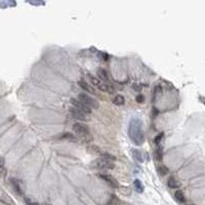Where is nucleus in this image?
<instances>
[{"label": "nucleus", "instance_id": "5701e85b", "mask_svg": "<svg viewBox=\"0 0 205 205\" xmlns=\"http://www.w3.org/2000/svg\"><path fill=\"white\" fill-rule=\"evenodd\" d=\"M62 139H70V140H75L74 135L72 134V133H66V134H63L62 135Z\"/></svg>", "mask_w": 205, "mask_h": 205}, {"label": "nucleus", "instance_id": "f03ea898", "mask_svg": "<svg viewBox=\"0 0 205 205\" xmlns=\"http://www.w3.org/2000/svg\"><path fill=\"white\" fill-rule=\"evenodd\" d=\"M78 98H79L80 102L82 104H84V105L86 106V107H88L89 109H98V107H100V104H98V101H96L94 98H91L90 96H88V94H86L84 93H79Z\"/></svg>", "mask_w": 205, "mask_h": 205}, {"label": "nucleus", "instance_id": "0eeeda50", "mask_svg": "<svg viewBox=\"0 0 205 205\" xmlns=\"http://www.w3.org/2000/svg\"><path fill=\"white\" fill-rule=\"evenodd\" d=\"M69 111H70L71 115H72L74 118L78 119V120H82V121H87V120H88V118H87L86 114H84V113L80 112L79 110L75 109L74 107H70Z\"/></svg>", "mask_w": 205, "mask_h": 205}, {"label": "nucleus", "instance_id": "2eb2a0df", "mask_svg": "<svg viewBox=\"0 0 205 205\" xmlns=\"http://www.w3.org/2000/svg\"><path fill=\"white\" fill-rule=\"evenodd\" d=\"M157 171L159 172L160 176H166V174H168V172H169V169L164 164H160L157 166Z\"/></svg>", "mask_w": 205, "mask_h": 205}, {"label": "nucleus", "instance_id": "f8f14e48", "mask_svg": "<svg viewBox=\"0 0 205 205\" xmlns=\"http://www.w3.org/2000/svg\"><path fill=\"white\" fill-rule=\"evenodd\" d=\"M154 155H155V159L157 161H161V160H162V159H163V148H162V146L158 145V147L155 149Z\"/></svg>", "mask_w": 205, "mask_h": 205}, {"label": "nucleus", "instance_id": "f3484780", "mask_svg": "<svg viewBox=\"0 0 205 205\" xmlns=\"http://www.w3.org/2000/svg\"><path fill=\"white\" fill-rule=\"evenodd\" d=\"M11 185L13 186V188H15V191L18 193V194L22 195V189H21L20 184H19V181H18V179H11Z\"/></svg>", "mask_w": 205, "mask_h": 205}, {"label": "nucleus", "instance_id": "a211bd4d", "mask_svg": "<svg viewBox=\"0 0 205 205\" xmlns=\"http://www.w3.org/2000/svg\"><path fill=\"white\" fill-rule=\"evenodd\" d=\"M109 203L111 205H125V203H124L123 201H121L120 199H118V198L114 195L111 196V199H110Z\"/></svg>", "mask_w": 205, "mask_h": 205}, {"label": "nucleus", "instance_id": "b1692460", "mask_svg": "<svg viewBox=\"0 0 205 205\" xmlns=\"http://www.w3.org/2000/svg\"><path fill=\"white\" fill-rule=\"evenodd\" d=\"M137 102L140 103V104L145 102V98H144V96H143V94H139V96H137Z\"/></svg>", "mask_w": 205, "mask_h": 205}, {"label": "nucleus", "instance_id": "6ab92c4d", "mask_svg": "<svg viewBox=\"0 0 205 205\" xmlns=\"http://www.w3.org/2000/svg\"><path fill=\"white\" fill-rule=\"evenodd\" d=\"M174 197H176V199L177 201L181 202V203H184V202H186V197L185 195H184V193L181 192V191H176V193H174Z\"/></svg>", "mask_w": 205, "mask_h": 205}, {"label": "nucleus", "instance_id": "9b49d317", "mask_svg": "<svg viewBox=\"0 0 205 205\" xmlns=\"http://www.w3.org/2000/svg\"><path fill=\"white\" fill-rule=\"evenodd\" d=\"M96 73H98V78H101V79L104 80V81H107V82L110 81L109 76H108V73H107V71H106L105 69L98 68V70H96Z\"/></svg>", "mask_w": 205, "mask_h": 205}, {"label": "nucleus", "instance_id": "393cba45", "mask_svg": "<svg viewBox=\"0 0 205 205\" xmlns=\"http://www.w3.org/2000/svg\"><path fill=\"white\" fill-rule=\"evenodd\" d=\"M25 201H26L27 205H39L37 202H34V201H31L28 198H25Z\"/></svg>", "mask_w": 205, "mask_h": 205}, {"label": "nucleus", "instance_id": "6e6552de", "mask_svg": "<svg viewBox=\"0 0 205 205\" xmlns=\"http://www.w3.org/2000/svg\"><path fill=\"white\" fill-rule=\"evenodd\" d=\"M78 85L81 87L82 90H85V91H87V93H89L91 94H96V90H94V88L88 83V82L84 81V80H80V81L78 82Z\"/></svg>", "mask_w": 205, "mask_h": 205}, {"label": "nucleus", "instance_id": "f257e3e1", "mask_svg": "<svg viewBox=\"0 0 205 205\" xmlns=\"http://www.w3.org/2000/svg\"><path fill=\"white\" fill-rule=\"evenodd\" d=\"M129 137L135 145H142L145 140L143 132L142 121L139 119H132L129 124Z\"/></svg>", "mask_w": 205, "mask_h": 205}, {"label": "nucleus", "instance_id": "7ed1b4c3", "mask_svg": "<svg viewBox=\"0 0 205 205\" xmlns=\"http://www.w3.org/2000/svg\"><path fill=\"white\" fill-rule=\"evenodd\" d=\"M93 166L96 168H98V169H113L115 167V165L113 164L112 162L108 160H105V159H96L94 161H93Z\"/></svg>", "mask_w": 205, "mask_h": 205}, {"label": "nucleus", "instance_id": "9d476101", "mask_svg": "<svg viewBox=\"0 0 205 205\" xmlns=\"http://www.w3.org/2000/svg\"><path fill=\"white\" fill-rule=\"evenodd\" d=\"M167 186L169 187L170 189H179V188H181V184L179 183L176 179L170 176L169 179H168V181H167Z\"/></svg>", "mask_w": 205, "mask_h": 205}, {"label": "nucleus", "instance_id": "dca6fc26", "mask_svg": "<svg viewBox=\"0 0 205 205\" xmlns=\"http://www.w3.org/2000/svg\"><path fill=\"white\" fill-rule=\"evenodd\" d=\"M133 185H134V188H135V190H137V192H139V193H143V192H144L145 187H144L143 183L140 181V179H135V181H133Z\"/></svg>", "mask_w": 205, "mask_h": 205}, {"label": "nucleus", "instance_id": "423d86ee", "mask_svg": "<svg viewBox=\"0 0 205 205\" xmlns=\"http://www.w3.org/2000/svg\"><path fill=\"white\" fill-rule=\"evenodd\" d=\"M100 177L104 179L109 186H111L112 188H119V181L114 176H112L111 174H100Z\"/></svg>", "mask_w": 205, "mask_h": 205}, {"label": "nucleus", "instance_id": "1a4fd4ad", "mask_svg": "<svg viewBox=\"0 0 205 205\" xmlns=\"http://www.w3.org/2000/svg\"><path fill=\"white\" fill-rule=\"evenodd\" d=\"M98 89L100 90H102L103 93H113L115 91L114 87L112 86V85L108 84V83H101L98 85Z\"/></svg>", "mask_w": 205, "mask_h": 205}, {"label": "nucleus", "instance_id": "aec40b11", "mask_svg": "<svg viewBox=\"0 0 205 205\" xmlns=\"http://www.w3.org/2000/svg\"><path fill=\"white\" fill-rule=\"evenodd\" d=\"M101 158L105 159V160L110 161V162H112V161L116 160V157H115V156H113V155H111V154H109V153H101Z\"/></svg>", "mask_w": 205, "mask_h": 205}, {"label": "nucleus", "instance_id": "a878e982", "mask_svg": "<svg viewBox=\"0 0 205 205\" xmlns=\"http://www.w3.org/2000/svg\"><path fill=\"white\" fill-rule=\"evenodd\" d=\"M4 166V158L0 157V168Z\"/></svg>", "mask_w": 205, "mask_h": 205}, {"label": "nucleus", "instance_id": "4468645a", "mask_svg": "<svg viewBox=\"0 0 205 205\" xmlns=\"http://www.w3.org/2000/svg\"><path fill=\"white\" fill-rule=\"evenodd\" d=\"M112 102L116 106H122L125 103V100H124V98L122 96H120V94H117V96H115L114 98H112Z\"/></svg>", "mask_w": 205, "mask_h": 205}, {"label": "nucleus", "instance_id": "39448f33", "mask_svg": "<svg viewBox=\"0 0 205 205\" xmlns=\"http://www.w3.org/2000/svg\"><path fill=\"white\" fill-rule=\"evenodd\" d=\"M73 131L78 134H82V135H86L89 133V128L86 124L84 123H75L73 125Z\"/></svg>", "mask_w": 205, "mask_h": 205}, {"label": "nucleus", "instance_id": "ddd939ff", "mask_svg": "<svg viewBox=\"0 0 205 205\" xmlns=\"http://www.w3.org/2000/svg\"><path fill=\"white\" fill-rule=\"evenodd\" d=\"M131 153H132V156H133V158H134L135 161H137V162H143V161H144L142 152H140L139 150L133 149L132 151H131Z\"/></svg>", "mask_w": 205, "mask_h": 205}, {"label": "nucleus", "instance_id": "4be33fe9", "mask_svg": "<svg viewBox=\"0 0 205 205\" xmlns=\"http://www.w3.org/2000/svg\"><path fill=\"white\" fill-rule=\"evenodd\" d=\"M163 137H164V132H160L159 134H157L155 137V139H154V143H155L156 145H159Z\"/></svg>", "mask_w": 205, "mask_h": 205}, {"label": "nucleus", "instance_id": "bb28decb", "mask_svg": "<svg viewBox=\"0 0 205 205\" xmlns=\"http://www.w3.org/2000/svg\"><path fill=\"white\" fill-rule=\"evenodd\" d=\"M189 205H194V204H189Z\"/></svg>", "mask_w": 205, "mask_h": 205}, {"label": "nucleus", "instance_id": "412c9836", "mask_svg": "<svg viewBox=\"0 0 205 205\" xmlns=\"http://www.w3.org/2000/svg\"><path fill=\"white\" fill-rule=\"evenodd\" d=\"M88 79H89V81H90V83L93 84V85H96V86H98V85L101 84L100 79H98V78L93 77V76H91V75H88Z\"/></svg>", "mask_w": 205, "mask_h": 205}, {"label": "nucleus", "instance_id": "20e7f679", "mask_svg": "<svg viewBox=\"0 0 205 205\" xmlns=\"http://www.w3.org/2000/svg\"><path fill=\"white\" fill-rule=\"evenodd\" d=\"M70 103H71V105H72V107H74L75 109L79 110L80 112L84 113V114H90L91 113V109H89L88 107H86V106H85L84 104H82L79 100L71 98Z\"/></svg>", "mask_w": 205, "mask_h": 205}]
</instances>
